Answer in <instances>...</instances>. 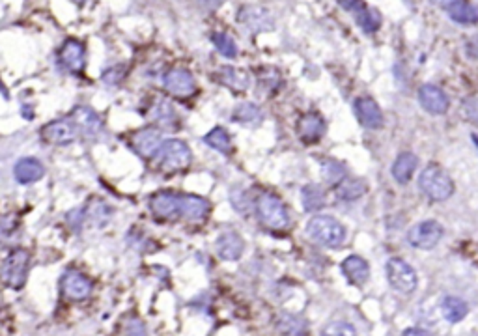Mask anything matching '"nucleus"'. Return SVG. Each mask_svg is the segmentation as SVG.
Masks as SVG:
<instances>
[{"mask_svg": "<svg viewBox=\"0 0 478 336\" xmlns=\"http://www.w3.org/2000/svg\"><path fill=\"white\" fill-rule=\"evenodd\" d=\"M123 77V71H120V68H111V70H106L105 73H103V82H106V85H116V82H120Z\"/></svg>", "mask_w": 478, "mask_h": 336, "instance_id": "ea45409f", "label": "nucleus"}, {"mask_svg": "<svg viewBox=\"0 0 478 336\" xmlns=\"http://www.w3.org/2000/svg\"><path fill=\"white\" fill-rule=\"evenodd\" d=\"M256 213L258 219L264 226L275 232H284L290 226V215H288V208L284 206L281 198L266 192L256 200Z\"/></svg>", "mask_w": 478, "mask_h": 336, "instance_id": "7ed1b4c3", "label": "nucleus"}, {"mask_svg": "<svg viewBox=\"0 0 478 336\" xmlns=\"http://www.w3.org/2000/svg\"><path fill=\"white\" fill-rule=\"evenodd\" d=\"M419 103H420V107L424 108L426 112L436 114V116L445 114V112L448 111V107H451V101H448L446 94L436 85L420 86Z\"/></svg>", "mask_w": 478, "mask_h": 336, "instance_id": "f8f14e48", "label": "nucleus"}, {"mask_svg": "<svg viewBox=\"0 0 478 336\" xmlns=\"http://www.w3.org/2000/svg\"><path fill=\"white\" fill-rule=\"evenodd\" d=\"M204 142H206L209 148L221 151V154H230V151H232V140H230L228 131L224 127H213L212 131L204 137Z\"/></svg>", "mask_w": 478, "mask_h": 336, "instance_id": "c85d7f7f", "label": "nucleus"}, {"mask_svg": "<svg viewBox=\"0 0 478 336\" xmlns=\"http://www.w3.org/2000/svg\"><path fill=\"white\" fill-rule=\"evenodd\" d=\"M163 85L166 92H171L176 97H189L197 92V82L192 77L191 71L183 70V68H172L163 77Z\"/></svg>", "mask_w": 478, "mask_h": 336, "instance_id": "1a4fd4ad", "label": "nucleus"}, {"mask_svg": "<svg viewBox=\"0 0 478 336\" xmlns=\"http://www.w3.org/2000/svg\"><path fill=\"white\" fill-rule=\"evenodd\" d=\"M161 144H163L161 133L154 127L140 129V131H137L133 135V148L142 157H155L157 151H159Z\"/></svg>", "mask_w": 478, "mask_h": 336, "instance_id": "a211bd4d", "label": "nucleus"}, {"mask_svg": "<svg viewBox=\"0 0 478 336\" xmlns=\"http://www.w3.org/2000/svg\"><path fill=\"white\" fill-rule=\"evenodd\" d=\"M325 131L324 118L316 114V112H308L305 114L298 123V133L303 142H316L321 139V135Z\"/></svg>", "mask_w": 478, "mask_h": 336, "instance_id": "412c9836", "label": "nucleus"}, {"mask_svg": "<svg viewBox=\"0 0 478 336\" xmlns=\"http://www.w3.org/2000/svg\"><path fill=\"white\" fill-rule=\"evenodd\" d=\"M212 211V204L197 194H180V217L187 220H204Z\"/></svg>", "mask_w": 478, "mask_h": 336, "instance_id": "dca6fc26", "label": "nucleus"}, {"mask_svg": "<svg viewBox=\"0 0 478 336\" xmlns=\"http://www.w3.org/2000/svg\"><path fill=\"white\" fill-rule=\"evenodd\" d=\"M13 174H16L17 182L23 185H30L45 176V166L42 165V161L34 159V157H25V159L17 161Z\"/></svg>", "mask_w": 478, "mask_h": 336, "instance_id": "6ab92c4d", "label": "nucleus"}, {"mask_svg": "<svg viewBox=\"0 0 478 336\" xmlns=\"http://www.w3.org/2000/svg\"><path fill=\"white\" fill-rule=\"evenodd\" d=\"M69 118L75 122L79 133L86 135V137H92L102 129V118L90 107H77Z\"/></svg>", "mask_w": 478, "mask_h": 336, "instance_id": "aec40b11", "label": "nucleus"}, {"mask_svg": "<svg viewBox=\"0 0 478 336\" xmlns=\"http://www.w3.org/2000/svg\"><path fill=\"white\" fill-rule=\"evenodd\" d=\"M307 234L310 239L329 249L341 247L345 239L344 224L329 215H314L307 223Z\"/></svg>", "mask_w": 478, "mask_h": 336, "instance_id": "f257e3e1", "label": "nucleus"}, {"mask_svg": "<svg viewBox=\"0 0 478 336\" xmlns=\"http://www.w3.org/2000/svg\"><path fill=\"white\" fill-rule=\"evenodd\" d=\"M28 266H30V252L27 249H17L10 252L0 269L2 282L11 290H21L27 282Z\"/></svg>", "mask_w": 478, "mask_h": 336, "instance_id": "20e7f679", "label": "nucleus"}, {"mask_svg": "<svg viewBox=\"0 0 478 336\" xmlns=\"http://www.w3.org/2000/svg\"><path fill=\"white\" fill-rule=\"evenodd\" d=\"M404 336H430V335H428V332H426V331H422V329L411 327V329H405Z\"/></svg>", "mask_w": 478, "mask_h": 336, "instance_id": "79ce46f5", "label": "nucleus"}, {"mask_svg": "<svg viewBox=\"0 0 478 336\" xmlns=\"http://www.w3.org/2000/svg\"><path fill=\"white\" fill-rule=\"evenodd\" d=\"M157 161H159V166L166 172H178L185 170L187 166L191 165V148L183 142V140L171 139L163 140L159 151H157Z\"/></svg>", "mask_w": 478, "mask_h": 336, "instance_id": "39448f33", "label": "nucleus"}, {"mask_svg": "<svg viewBox=\"0 0 478 336\" xmlns=\"http://www.w3.org/2000/svg\"><path fill=\"white\" fill-rule=\"evenodd\" d=\"M443 237V226L437 220H422L407 232V243L419 251H430Z\"/></svg>", "mask_w": 478, "mask_h": 336, "instance_id": "0eeeda50", "label": "nucleus"}, {"mask_svg": "<svg viewBox=\"0 0 478 336\" xmlns=\"http://www.w3.org/2000/svg\"><path fill=\"white\" fill-rule=\"evenodd\" d=\"M342 273H344L345 278L351 284L362 286L368 280V277H370V266L367 263V260H362L361 256L353 254V256H348L342 261Z\"/></svg>", "mask_w": 478, "mask_h": 336, "instance_id": "5701e85b", "label": "nucleus"}, {"mask_svg": "<svg viewBox=\"0 0 478 336\" xmlns=\"http://www.w3.org/2000/svg\"><path fill=\"white\" fill-rule=\"evenodd\" d=\"M355 19L359 23V27L364 30V32H376L379 25H381V17L379 13L374 10H370L368 6H364L362 10H359L355 13Z\"/></svg>", "mask_w": 478, "mask_h": 336, "instance_id": "7c9ffc66", "label": "nucleus"}, {"mask_svg": "<svg viewBox=\"0 0 478 336\" xmlns=\"http://www.w3.org/2000/svg\"><path fill=\"white\" fill-rule=\"evenodd\" d=\"M319 336H357L355 327L348 321H331L321 329Z\"/></svg>", "mask_w": 478, "mask_h": 336, "instance_id": "f704fd0d", "label": "nucleus"}, {"mask_svg": "<svg viewBox=\"0 0 478 336\" xmlns=\"http://www.w3.org/2000/svg\"><path fill=\"white\" fill-rule=\"evenodd\" d=\"M454 2H456V0H434V4L441 6V8H448V6H452Z\"/></svg>", "mask_w": 478, "mask_h": 336, "instance_id": "c03bdc74", "label": "nucleus"}, {"mask_svg": "<svg viewBox=\"0 0 478 336\" xmlns=\"http://www.w3.org/2000/svg\"><path fill=\"white\" fill-rule=\"evenodd\" d=\"M276 327L282 335L286 336H307L308 327L301 318L292 314H281L276 318Z\"/></svg>", "mask_w": 478, "mask_h": 336, "instance_id": "bb28decb", "label": "nucleus"}, {"mask_svg": "<svg viewBox=\"0 0 478 336\" xmlns=\"http://www.w3.org/2000/svg\"><path fill=\"white\" fill-rule=\"evenodd\" d=\"M149 209L159 219H178L180 217V194L171 191H161L152 197Z\"/></svg>", "mask_w": 478, "mask_h": 336, "instance_id": "4468645a", "label": "nucleus"}, {"mask_svg": "<svg viewBox=\"0 0 478 336\" xmlns=\"http://www.w3.org/2000/svg\"><path fill=\"white\" fill-rule=\"evenodd\" d=\"M338 4L344 8V10L348 11H353V13H357L359 10H362L364 8V0H338Z\"/></svg>", "mask_w": 478, "mask_h": 336, "instance_id": "a19ab883", "label": "nucleus"}, {"mask_svg": "<svg viewBox=\"0 0 478 336\" xmlns=\"http://www.w3.org/2000/svg\"><path fill=\"white\" fill-rule=\"evenodd\" d=\"M123 332H125V336H148L146 335V327L138 318H131V320L125 321Z\"/></svg>", "mask_w": 478, "mask_h": 336, "instance_id": "e433bc0d", "label": "nucleus"}, {"mask_svg": "<svg viewBox=\"0 0 478 336\" xmlns=\"http://www.w3.org/2000/svg\"><path fill=\"white\" fill-rule=\"evenodd\" d=\"M223 2L224 0H204V4H206L209 10H215V8H219Z\"/></svg>", "mask_w": 478, "mask_h": 336, "instance_id": "37998d69", "label": "nucleus"}, {"mask_svg": "<svg viewBox=\"0 0 478 336\" xmlns=\"http://www.w3.org/2000/svg\"><path fill=\"white\" fill-rule=\"evenodd\" d=\"M238 19L241 25L250 28L252 32H266V30H271L275 27L273 15L262 6H245L239 11Z\"/></svg>", "mask_w": 478, "mask_h": 336, "instance_id": "9d476101", "label": "nucleus"}, {"mask_svg": "<svg viewBox=\"0 0 478 336\" xmlns=\"http://www.w3.org/2000/svg\"><path fill=\"white\" fill-rule=\"evenodd\" d=\"M60 288L66 297L73 299V301H85L92 294L90 278H86L79 271H66L64 277L60 278Z\"/></svg>", "mask_w": 478, "mask_h": 336, "instance_id": "9b49d317", "label": "nucleus"}, {"mask_svg": "<svg viewBox=\"0 0 478 336\" xmlns=\"http://www.w3.org/2000/svg\"><path fill=\"white\" fill-rule=\"evenodd\" d=\"M213 43H215V47H217L219 53L223 54V56H226V58H235V56H238V45H235V42L228 36V34L223 32L213 34Z\"/></svg>", "mask_w": 478, "mask_h": 336, "instance_id": "473e14b6", "label": "nucleus"}, {"mask_svg": "<svg viewBox=\"0 0 478 336\" xmlns=\"http://www.w3.org/2000/svg\"><path fill=\"white\" fill-rule=\"evenodd\" d=\"M367 182L361 178H342L335 187L336 198L342 202H355L362 194H367Z\"/></svg>", "mask_w": 478, "mask_h": 336, "instance_id": "4be33fe9", "label": "nucleus"}, {"mask_svg": "<svg viewBox=\"0 0 478 336\" xmlns=\"http://www.w3.org/2000/svg\"><path fill=\"white\" fill-rule=\"evenodd\" d=\"M417 157H415L411 151H402V154L394 159L393 163V178L398 183L405 185L410 182L415 174V168H417Z\"/></svg>", "mask_w": 478, "mask_h": 336, "instance_id": "b1692460", "label": "nucleus"}, {"mask_svg": "<svg viewBox=\"0 0 478 336\" xmlns=\"http://www.w3.org/2000/svg\"><path fill=\"white\" fill-rule=\"evenodd\" d=\"M60 66L64 70L71 71V73H79V71L85 70L86 62V51L85 45L77 39H68V42L62 45L59 53Z\"/></svg>", "mask_w": 478, "mask_h": 336, "instance_id": "ddd939ff", "label": "nucleus"}, {"mask_svg": "<svg viewBox=\"0 0 478 336\" xmlns=\"http://www.w3.org/2000/svg\"><path fill=\"white\" fill-rule=\"evenodd\" d=\"M85 211H86V223H88V220H94L97 226H103L106 220L111 219V215H112V208H109V206H106L105 202H102V200H94V202H92L90 206L85 209Z\"/></svg>", "mask_w": 478, "mask_h": 336, "instance_id": "c756f323", "label": "nucleus"}, {"mask_svg": "<svg viewBox=\"0 0 478 336\" xmlns=\"http://www.w3.org/2000/svg\"><path fill=\"white\" fill-rule=\"evenodd\" d=\"M215 249H217L219 258L226 261H235L243 256L245 241L238 232H224L215 241Z\"/></svg>", "mask_w": 478, "mask_h": 336, "instance_id": "f3484780", "label": "nucleus"}, {"mask_svg": "<svg viewBox=\"0 0 478 336\" xmlns=\"http://www.w3.org/2000/svg\"><path fill=\"white\" fill-rule=\"evenodd\" d=\"M149 116H152V120H155V122L159 123V125H168V123L176 120L172 105L168 101H163V99L157 101V105L152 108V114H149Z\"/></svg>", "mask_w": 478, "mask_h": 336, "instance_id": "72a5a7b5", "label": "nucleus"}, {"mask_svg": "<svg viewBox=\"0 0 478 336\" xmlns=\"http://www.w3.org/2000/svg\"><path fill=\"white\" fill-rule=\"evenodd\" d=\"M471 139H473V142L477 144V148H478V135H471Z\"/></svg>", "mask_w": 478, "mask_h": 336, "instance_id": "49530a36", "label": "nucleus"}, {"mask_svg": "<svg viewBox=\"0 0 478 336\" xmlns=\"http://www.w3.org/2000/svg\"><path fill=\"white\" fill-rule=\"evenodd\" d=\"M419 187L434 202H445L454 194V183L439 165H428L420 172Z\"/></svg>", "mask_w": 478, "mask_h": 336, "instance_id": "f03ea898", "label": "nucleus"}, {"mask_svg": "<svg viewBox=\"0 0 478 336\" xmlns=\"http://www.w3.org/2000/svg\"><path fill=\"white\" fill-rule=\"evenodd\" d=\"M452 21L460 25H474L478 21V10L473 4H469L467 0H456L454 4L446 8Z\"/></svg>", "mask_w": 478, "mask_h": 336, "instance_id": "a878e982", "label": "nucleus"}, {"mask_svg": "<svg viewBox=\"0 0 478 336\" xmlns=\"http://www.w3.org/2000/svg\"><path fill=\"white\" fill-rule=\"evenodd\" d=\"M79 129L75 125L71 118H64V120H56V122L47 123L42 129V137L45 142L56 146H66L75 142V139L79 137Z\"/></svg>", "mask_w": 478, "mask_h": 336, "instance_id": "6e6552de", "label": "nucleus"}, {"mask_svg": "<svg viewBox=\"0 0 478 336\" xmlns=\"http://www.w3.org/2000/svg\"><path fill=\"white\" fill-rule=\"evenodd\" d=\"M301 198H303V208L307 209V211H319V209L325 206L324 189L318 185H314V183L303 187Z\"/></svg>", "mask_w": 478, "mask_h": 336, "instance_id": "cd10ccee", "label": "nucleus"}, {"mask_svg": "<svg viewBox=\"0 0 478 336\" xmlns=\"http://www.w3.org/2000/svg\"><path fill=\"white\" fill-rule=\"evenodd\" d=\"M221 80H223L224 85L228 86V88H232V90L235 92H243L249 88V77L243 73V71H238V70H223V73H221Z\"/></svg>", "mask_w": 478, "mask_h": 336, "instance_id": "2f4dec72", "label": "nucleus"}, {"mask_svg": "<svg viewBox=\"0 0 478 336\" xmlns=\"http://www.w3.org/2000/svg\"><path fill=\"white\" fill-rule=\"evenodd\" d=\"M387 278L391 286L404 295L413 294L419 284L415 269L402 258H391L387 261Z\"/></svg>", "mask_w": 478, "mask_h": 336, "instance_id": "423d86ee", "label": "nucleus"}, {"mask_svg": "<svg viewBox=\"0 0 478 336\" xmlns=\"http://www.w3.org/2000/svg\"><path fill=\"white\" fill-rule=\"evenodd\" d=\"M0 94H2V96H4L6 99H8V88H6L4 82H2V80H0Z\"/></svg>", "mask_w": 478, "mask_h": 336, "instance_id": "a18cd8bd", "label": "nucleus"}, {"mask_svg": "<svg viewBox=\"0 0 478 336\" xmlns=\"http://www.w3.org/2000/svg\"><path fill=\"white\" fill-rule=\"evenodd\" d=\"M258 116H260V112H258V107H256L255 103H243V105H239V107L235 108L234 114H232V118L239 123H249L252 122V120H256Z\"/></svg>", "mask_w": 478, "mask_h": 336, "instance_id": "c9c22d12", "label": "nucleus"}, {"mask_svg": "<svg viewBox=\"0 0 478 336\" xmlns=\"http://www.w3.org/2000/svg\"><path fill=\"white\" fill-rule=\"evenodd\" d=\"M355 114L361 125L367 129H381L383 114L381 108L374 101L372 97H357L355 99Z\"/></svg>", "mask_w": 478, "mask_h": 336, "instance_id": "2eb2a0df", "label": "nucleus"}, {"mask_svg": "<svg viewBox=\"0 0 478 336\" xmlns=\"http://www.w3.org/2000/svg\"><path fill=\"white\" fill-rule=\"evenodd\" d=\"M324 174H325V178L333 183H338L342 178H344V170H342L341 166L336 165L335 161H327V163H325Z\"/></svg>", "mask_w": 478, "mask_h": 336, "instance_id": "4c0bfd02", "label": "nucleus"}, {"mask_svg": "<svg viewBox=\"0 0 478 336\" xmlns=\"http://www.w3.org/2000/svg\"><path fill=\"white\" fill-rule=\"evenodd\" d=\"M441 312L443 316H445L446 321H451V323H460V321L469 314V304L465 303L463 299L448 295V297L443 299Z\"/></svg>", "mask_w": 478, "mask_h": 336, "instance_id": "393cba45", "label": "nucleus"}, {"mask_svg": "<svg viewBox=\"0 0 478 336\" xmlns=\"http://www.w3.org/2000/svg\"><path fill=\"white\" fill-rule=\"evenodd\" d=\"M68 223L73 230H80V226L86 223V211H85V209H75V211L68 213Z\"/></svg>", "mask_w": 478, "mask_h": 336, "instance_id": "58836bf2", "label": "nucleus"}]
</instances>
